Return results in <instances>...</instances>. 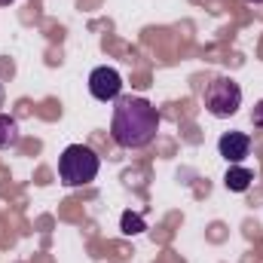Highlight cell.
Wrapping results in <instances>:
<instances>
[{"instance_id": "8992f818", "label": "cell", "mask_w": 263, "mask_h": 263, "mask_svg": "<svg viewBox=\"0 0 263 263\" xmlns=\"http://www.w3.org/2000/svg\"><path fill=\"white\" fill-rule=\"evenodd\" d=\"M251 184H254V172L245 168V165H230L227 175H223V187L230 193H245Z\"/></svg>"}, {"instance_id": "6da1fadb", "label": "cell", "mask_w": 263, "mask_h": 263, "mask_svg": "<svg viewBox=\"0 0 263 263\" xmlns=\"http://www.w3.org/2000/svg\"><path fill=\"white\" fill-rule=\"evenodd\" d=\"M159 132V110L141 98V95H120L114 101V120H110V138L123 150H141L153 144Z\"/></svg>"}, {"instance_id": "ba28073f", "label": "cell", "mask_w": 263, "mask_h": 263, "mask_svg": "<svg viewBox=\"0 0 263 263\" xmlns=\"http://www.w3.org/2000/svg\"><path fill=\"white\" fill-rule=\"evenodd\" d=\"M120 227H123L126 236H138V233L147 230V220H144L141 214H135V211H126V214L120 217Z\"/></svg>"}, {"instance_id": "5b68a950", "label": "cell", "mask_w": 263, "mask_h": 263, "mask_svg": "<svg viewBox=\"0 0 263 263\" xmlns=\"http://www.w3.org/2000/svg\"><path fill=\"white\" fill-rule=\"evenodd\" d=\"M217 153H220L230 165H239V162L251 153V135H248V132H223L220 141H217Z\"/></svg>"}, {"instance_id": "7a4b0ae2", "label": "cell", "mask_w": 263, "mask_h": 263, "mask_svg": "<svg viewBox=\"0 0 263 263\" xmlns=\"http://www.w3.org/2000/svg\"><path fill=\"white\" fill-rule=\"evenodd\" d=\"M101 159L86 144H67L65 153L59 156V178L65 187H86L98 178Z\"/></svg>"}, {"instance_id": "3957f363", "label": "cell", "mask_w": 263, "mask_h": 263, "mask_svg": "<svg viewBox=\"0 0 263 263\" xmlns=\"http://www.w3.org/2000/svg\"><path fill=\"white\" fill-rule=\"evenodd\" d=\"M242 107V86L233 77H214L205 86V110L217 120L236 117Z\"/></svg>"}, {"instance_id": "277c9868", "label": "cell", "mask_w": 263, "mask_h": 263, "mask_svg": "<svg viewBox=\"0 0 263 263\" xmlns=\"http://www.w3.org/2000/svg\"><path fill=\"white\" fill-rule=\"evenodd\" d=\"M89 92H92V98L95 101H117L120 95H123V77H120V70H114V67H95L92 73H89Z\"/></svg>"}, {"instance_id": "9c48e42d", "label": "cell", "mask_w": 263, "mask_h": 263, "mask_svg": "<svg viewBox=\"0 0 263 263\" xmlns=\"http://www.w3.org/2000/svg\"><path fill=\"white\" fill-rule=\"evenodd\" d=\"M251 123H254V129H263V101L254 104V110H251Z\"/></svg>"}, {"instance_id": "7c38bea8", "label": "cell", "mask_w": 263, "mask_h": 263, "mask_svg": "<svg viewBox=\"0 0 263 263\" xmlns=\"http://www.w3.org/2000/svg\"><path fill=\"white\" fill-rule=\"evenodd\" d=\"M248 3H263V0H248Z\"/></svg>"}, {"instance_id": "30bf717a", "label": "cell", "mask_w": 263, "mask_h": 263, "mask_svg": "<svg viewBox=\"0 0 263 263\" xmlns=\"http://www.w3.org/2000/svg\"><path fill=\"white\" fill-rule=\"evenodd\" d=\"M9 3H15V0H0V6H9Z\"/></svg>"}, {"instance_id": "8fae6325", "label": "cell", "mask_w": 263, "mask_h": 263, "mask_svg": "<svg viewBox=\"0 0 263 263\" xmlns=\"http://www.w3.org/2000/svg\"><path fill=\"white\" fill-rule=\"evenodd\" d=\"M0 104H3V86H0Z\"/></svg>"}, {"instance_id": "52a82bcc", "label": "cell", "mask_w": 263, "mask_h": 263, "mask_svg": "<svg viewBox=\"0 0 263 263\" xmlns=\"http://www.w3.org/2000/svg\"><path fill=\"white\" fill-rule=\"evenodd\" d=\"M22 141V129L15 123V117L9 114H0V150H9Z\"/></svg>"}]
</instances>
